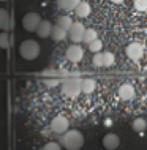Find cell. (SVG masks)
I'll return each mask as SVG.
<instances>
[{"label":"cell","mask_w":147,"mask_h":150,"mask_svg":"<svg viewBox=\"0 0 147 150\" xmlns=\"http://www.w3.org/2000/svg\"><path fill=\"white\" fill-rule=\"evenodd\" d=\"M60 145L67 150H79L84 145V136L77 129H68L60 136Z\"/></svg>","instance_id":"6da1fadb"},{"label":"cell","mask_w":147,"mask_h":150,"mask_svg":"<svg viewBox=\"0 0 147 150\" xmlns=\"http://www.w3.org/2000/svg\"><path fill=\"white\" fill-rule=\"evenodd\" d=\"M19 54L26 60H35L40 55V44L33 40H26L19 46Z\"/></svg>","instance_id":"7a4b0ae2"},{"label":"cell","mask_w":147,"mask_h":150,"mask_svg":"<svg viewBox=\"0 0 147 150\" xmlns=\"http://www.w3.org/2000/svg\"><path fill=\"white\" fill-rule=\"evenodd\" d=\"M62 92H63V95L70 96V98H76L81 93V79L79 78L65 79L62 84Z\"/></svg>","instance_id":"3957f363"},{"label":"cell","mask_w":147,"mask_h":150,"mask_svg":"<svg viewBox=\"0 0 147 150\" xmlns=\"http://www.w3.org/2000/svg\"><path fill=\"white\" fill-rule=\"evenodd\" d=\"M70 128V122L65 115H55L54 119L51 120V129L57 134H63V133L68 131Z\"/></svg>","instance_id":"277c9868"},{"label":"cell","mask_w":147,"mask_h":150,"mask_svg":"<svg viewBox=\"0 0 147 150\" xmlns=\"http://www.w3.org/2000/svg\"><path fill=\"white\" fill-rule=\"evenodd\" d=\"M40 21H41V18H40L36 13H27L22 18V27L27 32H35L36 27H38V24H40Z\"/></svg>","instance_id":"5b68a950"},{"label":"cell","mask_w":147,"mask_h":150,"mask_svg":"<svg viewBox=\"0 0 147 150\" xmlns=\"http://www.w3.org/2000/svg\"><path fill=\"white\" fill-rule=\"evenodd\" d=\"M84 30H85V27H84L81 22H73L71 29L68 30V36H70L71 41H75V44H77V43L82 41Z\"/></svg>","instance_id":"8992f818"},{"label":"cell","mask_w":147,"mask_h":150,"mask_svg":"<svg viewBox=\"0 0 147 150\" xmlns=\"http://www.w3.org/2000/svg\"><path fill=\"white\" fill-rule=\"evenodd\" d=\"M142 54H144V47H142L141 43L133 41V43H130L128 46H126V55H128V59L134 60V62L139 60L142 57Z\"/></svg>","instance_id":"52a82bcc"},{"label":"cell","mask_w":147,"mask_h":150,"mask_svg":"<svg viewBox=\"0 0 147 150\" xmlns=\"http://www.w3.org/2000/svg\"><path fill=\"white\" fill-rule=\"evenodd\" d=\"M67 59L70 60V62L73 63H77V62H81L84 57V51H82V47L79 46V44H71L70 47L67 49Z\"/></svg>","instance_id":"ba28073f"},{"label":"cell","mask_w":147,"mask_h":150,"mask_svg":"<svg viewBox=\"0 0 147 150\" xmlns=\"http://www.w3.org/2000/svg\"><path fill=\"white\" fill-rule=\"evenodd\" d=\"M103 145H104V149H108V150H116L120 145V137L117 136L116 133H108V134L103 137Z\"/></svg>","instance_id":"9c48e42d"},{"label":"cell","mask_w":147,"mask_h":150,"mask_svg":"<svg viewBox=\"0 0 147 150\" xmlns=\"http://www.w3.org/2000/svg\"><path fill=\"white\" fill-rule=\"evenodd\" d=\"M51 30H52V24L46 19H41L35 32L38 33L40 38H48V36H51Z\"/></svg>","instance_id":"30bf717a"},{"label":"cell","mask_w":147,"mask_h":150,"mask_svg":"<svg viewBox=\"0 0 147 150\" xmlns=\"http://www.w3.org/2000/svg\"><path fill=\"white\" fill-rule=\"evenodd\" d=\"M119 96L122 100H131L134 98V87L131 84H122L119 87Z\"/></svg>","instance_id":"8fae6325"},{"label":"cell","mask_w":147,"mask_h":150,"mask_svg":"<svg viewBox=\"0 0 147 150\" xmlns=\"http://www.w3.org/2000/svg\"><path fill=\"white\" fill-rule=\"evenodd\" d=\"M75 11H76V16H77V18H87V16L90 14L92 8H90V5H89L87 2H84V0H81V2L76 5Z\"/></svg>","instance_id":"7c38bea8"},{"label":"cell","mask_w":147,"mask_h":150,"mask_svg":"<svg viewBox=\"0 0 147 150\" xmlns=\"http://www.w3.org/2000/svg\"><path fill=\"white\" fill-rule=\"evenodd\" d=\"M67 36H68V32H67V30L60 29L59 25H52V30H51V38L54 40L55 43L63 41V40L67 38Z\"/></svg>","instance_id":"4fadbf2b"},{"label":"cell","mask_w":147,"mask_h":150,"mask_svg":"<svg viewBox=\"0 0 147 150\" xmlns=\"http://www.w3.org/2000/svg\"><path fill=\"white\" fill-rule=\"evenodd\" d=\"M95 88H97V82H95V79H81V92H84V93H92V92H95Z\"/></svg>","instance_id":"5bb4252c"},{"label":"cell","mask_w":147,"mask_h":150,"mask_svg":"<svg viewBox=\"0 0 147 150\" xmlns=\"http://www.w3.org/2000/svg\"><path fill=\"white\" fill-rule=\"evenodd\" d=\"M81 0H57V3H59V6L62 8V10H67V11H71L75 10L76 5L79 3Z\"/></svg>","instance_id":"9a60e30c"},{"label":"cell","mask_w":147,"mask_h":150,"mask_svg":"<svg viewBox=\"0 0 147 150\" xmlns=\"http://www.w3.org/2000/svg\"><path fill=\"white\" fill-rule=\"evenodd\" d=\"M57 25H59L60 29H63V30L68 32L71 29V25H73V21H71L70 16H60V18L57 19Z\"/></svg>","instance_id":"2e32d148"},{"label":"cell","mask_w":147,"mask_h":150,"mask_svg":"<svg viewBox=\"0 0 147 150\" xmlns=\"http://www.w3.org/2000/svg\"><path fill=\"white\" fill-rule=\"evenodd\" d=\"M98 38V33H97V30L95 29H85L84 30V36H82V43H92L93 40H97Z\"/></svg>","instance_id":"e0dca14e"},{"label":"cell","mask_w":147,"mask_h":150,"mask_svg":"<svg viewBox=\"0 0 147 150\" xmlns=\"http://www.w3.org/2000/svg\"><path fill=\"white\" fill-rule=\"evenodd\" d=\"M8 25H10V14H8L6 10L0 8V29L5 30L8 29Z\"/></svg>","instance_id":"ac0fdd59"},{"label":"cell","mask_w":147,"mask_h":150,"mask_svg":"<svg viewBox=\"0 0 147 150\" xmlns=\"http://www.w3.org/2000/svg\"><path fill=\"white\" fill-rule=\"evenodd\" d=\"M146 128H147V122L142 119V117H138V119L133 120V129L134 131L141 133V131H144Z\"/></svg>","instance_id":"d6986e66"},{"label":"cell","mask_w":147,"mask_h":150,"mask_svg":"<svg viewBox=\"0 0 147 150\" xmlns=\"http://www.w3.org/2000/svg\"><path fill=\"white\" fill-rule=\"evenodd\" d=\"M101 47H103V41L101 40H93L92 43H89V51L93 52V54H97V52H101Z\"/></svg>","instance_id":"ffe728a7"},{"label":"cell","mask_w":147,"mask_h":150,"mask_svg":"<svg viewBox=\"0 0 147 150\" xmlns=\"http://www.w3.org/2000/svg\"><path fill=\"white\" fill-rule=\"evenodd\" d=\"M10 47V35L6 32L0 33V49H8Z\"/></svg>","instance_id":"44dd1931"},{"label":"cell","mask_w":147,"mask_h":150,"mask_svg":"<svg viewBox=\"0 0 147 150\" xmlns=\"http://www.w3.org/2000/svg\"><path fill=\"white\" fill-rule=\"evenodd\" d=\"M114 54L112 52H103V67H112L114 65Z\"/></svg>","instance_id":"7402d4cb"},{"label":"cell","mask_w":147,"mask_h":150,"mask_svg":"<svg viewBox=\"0 0 147 150\" xmlns=\"http://www.w3.org/2000/svg\"><path fill=\"white\" fill-rule=\"evenodd\" d=\"M92 62H93V65H95V67H98V68L103 67V52H97V54L93 55Z\"/></svg>","instance_id":"603a6c76"},{"label":"cell","mask_w":147,"mask_h":150,"mask_svg":"<svg viewBox=\"0 0 147 150\" xmlns=\"http://www.w3.org/2000/svg\"><path fill=\"white\" fill-rule=\"evenodd\" d=\"M134 8L139 11H146L147 10V0H134Z\"/></svg>","instance_id":"cb8c5ba5"},{"label":"cell","mask_w":147,"mask_h":150,"mask_svg":"<svg viewBox=\"0 0 147 150\" xmlns=\"http://www.w3.org/2000/svg\"><path fill=\"white\" fill-rule=\"evenodd\" d=\"M41 150H62V145L59 142H48Z\"/></svg>","instance_id":"d4e9b609"},{"label":"cell","mask_w":147,"mask_h":150,"mask_svg":"<svg viewBox=\"0 0 147 150\" xmlns=\"http://www.w3.org/2000/svg\"><path fill=\"white\" fill-rule=\"evenodd\" d=\"M111 2H112V3H122L124 0H111Z\"/></svg>","instance_id":"484cf974"},{"label":"cell","mask_w":147,"mask_h":150,"mask_svg":"<svg viewBox=\"0 0 147 150\" xmlns=\"http://www.w3.org/2000/svg\"><path fill=\"white\" fill-rule=\"evenodd\" d=\"M0 2H6V0H0Z\"/></svg>","instance_id":"4316f807"}]
</instances>
